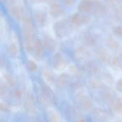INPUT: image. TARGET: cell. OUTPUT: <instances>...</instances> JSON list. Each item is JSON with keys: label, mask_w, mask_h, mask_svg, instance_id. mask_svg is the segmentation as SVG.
Wrapping results in <instances>:
<instances>
[{"label": "cell", "mask_w": 122, "mask_h": 122, "mask_svg": "<svg viewBox=\"0 0 122 122\" xmlns=\"http://www.w3.org/2000/svg\"><path fill=\"white\" fill-rule=\"evenodd\" d=\"M103 97L105 100L107 101H112L115 97L114 96V93L112 91L110 90H107L104 92V94H103Z\"/></svg>", "instance_id": "29"}, {"label": "cell", "mask_w": 122, "mask_h": 122, "mask_svg": "<svg viewBox=\"0 0 122 122\" xmlns=\"http://www.w3.org/2000/svg\"><path fill=\"white\" fill-rule=\"evenodd\" d=\"M41 102L45 106H51L54 99V94L51 88L46 84H43L41 89Z\"/></svg>", "instance_id": "3"}, {"label": "cell", "mask_w": 122, "mask_h": 122, "mask_svg": "<svg viewBox=\"0 0 122 122\" xmlns=\"http://www.w3.org/2000/svg\"><path fill=\"white\" fill-rule=\"evenodd\" d=\"M122 122V121H121V122Z\"/></svg>", "instance_id": "44"}, {"label": "cell", "mask_w": 122, "mask_h": 122, "mask_svg": "<svg viewBox=\"0 0 122 122\" xmlns=\"http://www.w3.org/2000/svg\"><path fill=\"white\" fill-rule=\"evenodd\" d=\"M49 0H33V1L34 2H45V1H48Z\"/></svg>", "instance_id": "42"}, {"label": "cell", "mask_w": 122, "mask_h": 122, "mask_svg": "<svg viewBox=\"0 0 122 122\" xmlns=\"http://www.w3.org/2000/svg\"><path fill=\"white\" fill-rule=\"evenodd\" d=\"M42 45L44 46V47L50 52H53L54 51L56 47H57V43L51 37L46 36L45 37L43 38L42 40Z\"/></svg>", "instance_id": "8"}, {"label": "cell", "mask_w": 122, "mask_h": 122, "mask_svg": "<svg viewBox=\"0 0 122 122\" xmlns=\"http://www.w3.org/2000/svg\"><path fill=\"white\" fill-rule=\"evenodd\" d=\"M18 47L17 45L15 43H11L9 45L8 48H7V52L9 53V55L11 56H15L17 55L18 53Z\"/></svg>", "instance_id": "25"}, {"label": "cell", "mask_w": 122, "mask_h": 122, "mask_svg": "<svg viewBox=\"0 0 122 122\" xmlns=\"http://www.w3.org/2000/svg\"><path fill=\"white\" fill-rule=\"evenodd\" d=\"M79 101H80V105L82 109L84 111H89L92 107V102L89 97L81 96L78 98Z\"/></svg>", "instance_id": "16"}, {"label": "cell", "mask_w": 122, "mask_h": 122, "mask_svg": "<svg viewBox=\"0 0 122 122\" xmlns=\"http://www.w3.org/2000/svg\"><path fill=\"white\" fill-rule=\"evenodd\" d=\"M54 30L58 37L63 38L68 36L72 32V26L68 21L62 19L56 22L54 24Z\"/></svg>", "instance_id": "2"}, {"label": "cell", "mask_w": 122, "mask_h": 122, "mask_svg": "<svg viewBox=\"0 0 122 122\" xmlns=\"http://www.w3.org/2000/svg\"><path fill=\"white\" fill-rule=\"evenodd\" d=\"M24 109L29 114H34L36 111L35 101L31 93H28L24 100Z\"/></svg>", "instance_id": "6"}, {"label": "cell", "mask_w": 122, "mask_h": 122, "mask_svg": "<svg viewBox=\"0 0 122 122\" xmlns=\"http://www.w3.org/2000/svg\"><path fill=\"white\" fill-rule=\"evenodd\" d=\"M16 1H17V0H3V1H4L6 5L9 6H13V5L16 2Z\"/></svg>", "instance_id": "36"}, {"label": "cell", "mask_w": 122, "mask_h": 122, "mask_svg": "<svg viewBox=\"0 0 122 122\" xmlns=\"http://www.w3.org/2000/svg\"><path fill=\"white\" fill-rule=\"evenodd\" d=\"M92 12H93V14L95 17H100L105 13L106 9H105V6L99 2H94L93 4Z\"/></svg>", "instance_id": "14"}, {"label": "cell", "mask_w": 122, "mask_h": 122, "mask_svg": "<svg viewBox=\"0 0 122 122\" xmlns=\"http://www.w3.org/2000/svg\"><path fill=\"white\" fill-rule=\"evenodd\" d=\"M118 58H119V64H120V67L122 68V52L120 53L118 56Z\"/></svg>", "instance_id": "41"}, {"label": "cell", "mask_w": 122, "mask_h": 122, "mask_svg": "<svg viewBox=\"0 0 122 122\" xmlns=\"http://www.w3.org/2000/svg\"><path fill=\"white\" fill-rule=\"evenodd\" d=\"M0 109H1V111H3V112H7L9 110V105L6 103L1 102Z\"/></svg>", "instance_id": "33"}, {"label": "cell", "mask_w": 122, "mask_h": 122, "mask_svg": "<svg viewBox=\"0 0 122 122\" xmlns=\"http://www.w3.org/2000/svg\"><path fill=\"white\" fill-rule=\"evenodd\" d=\"M93 4L92 0H81L78 4V10L83 14H87L92 10Z\"/></svg>", "instance_id": "9"}, {"label": "cell", "mask_w": 122, "mask_h": 122, "mask_svg": "<svg viewBox=\"0 0 122 122\" xmlns=\"http://www.w3.org/2000/svg\"><path fill=\"white\" fill-rule=\"evenodd\" d=\"M49 122H61V118L58 112L54 110H51L49 113Z\"/></svg>", "instance_id": "23"}, {"label": "cell", "mask_w": 122, "mask_h": 122, "mask_svg": "<svg viewBox=\"0 0 122 122\" xmlns=\"http://www.w3.org/2000/svg\"><path fill=\"white\" fill-rule=\"evenodd\" d=\"M0 91H1V96L5 94L6 93V91H7V86L6 84L1 83V87H0Z\"/></svg>", "instance_id": "35"}, {"label": "cell", "mask_w": 122, "mask_h": 122, "mask_svg": "<svg viewBox=\"0 0 122 122\" xmlns=\"http://www.w3.org/2000/svg\"><path fill=\"white\" fill-rule=\"evenodd\" d=\"M113 32L114 33L115 35L122 37V27L118 26V27H114L113 29Z\"/></svg>", "instance_id": "32"}, {"label": "cell", "mask_w": 122, "mask_h": 122, "mask_svg": "<svg viewBox=\"0 0 122 122\" xmlns=\"http://www.w3.org/2000/svg\"><path fill=\"white\" fill-rule=\"evenodd\" d=\"M21 23L24 48L26 52H31L34 42L36 40L34 39V29L31 19L29 16L24 15L21 19Z\"/></svg>", "instance_id": "1"}, {"label": "cell", "mask_w": 122, "mask_h": 122, "mask_svg": "<svg viewBox=\"0 0 122 122\" xmlns=\"http://www.w3.org/2000/svg\"><path fill=\"white\" fill-rule=\"evenodd\" d=\"M10 12L12 15V17L17 19H21L22 17L24 16V9L18 5H13L10 8Z\"/></svg>", "instance_id": "13"}, {"label": "cell", "mask_w": 122, "mask_h": 122, "mask_svg": "<svg viewBox=\"0 0 122 122\" xmlns=\"http://www.w3.org/2000/svg\"><path fill=\"white\" fill-rule=\"evenodd\" d=\"M53 66L56 70H64L66 67V62L59 52L56 53L54 57Z\"/></svg>", "instance_id": "7"}, {"label": "cell", "mask_w": 122, "mask_h": 122, "mask_svg": "<svg viewBox=\"0 0 122 122\" xmlns=\"http://www.w3.org/2000/svg\"><path fill=\"white\" fill-rule=\"evenodd\" d=\"M14 96L17 99H21L22 98V92L19 89H16L14 91Z\"/></svg>", "instance_id": "34"}, {"label": "cell", "mask_w": 122, "mask_h": 122, "mask_svg": "<svg viewBox=\"0 0 122 122\" xmlns=\"http://www.w3.org/2000/svg\"><path fill=\"white\" fill-rule=\"evenodd\" d=\"M82 42L85 46L92 47L95 45V39L91 35H85L82 38Z\"/></svg>", "instance_id": "20"}, {"label": "cell", "mask_w": 122, "mask_h": 122, "mask_svg": "<svg viewBox=\"0 0 122 122\" xmlns=\"http://www.w3.org/2000/svg\"><path fill=\"white\" fill-rule=\"evenodd\" d=\"M96 56L99 60H100L102 63H107L110 58V55H109L107 51L104 49L98 50L96 52Z\"/></svg>", "instance_id": "17"}, {"label": "cell", "mask_w": 122, "mask_h": 122, "mask_svg": "<svg viewBox=\"0 0 122 122\" xmlns=\"http://www.w3.org/2000/svg\"><path fill=\"white\" fill-rule=\"evenodd\" d=\"M107 2L109 3V4H118L122 0H105Z\"/></svg>", "instance_id": "39"}, {"label": "cell", "mask_w": 122, "mask_h": 122, "mask_svg": "<svg viewBox=\"0 0 122 122\" xmlns=\"http://www.w3.org/2000/svg\"><path fill=\"white\" fill-rule=\"evenodd\" d=\"M90 84L93 88H99L102 86V83L99 80H92Z\"/></svg>", "instance_id": "31"}, {"label": "cell", "mask_w": 122, "mask_h": 122, "mask_svg": "<svg viewBox=\"0 0 122 122\" xmlns=\"http://www.w3.org/2000/svg\"><path fill=\"white\" fill-rule=\"evenodd\" d=\"M117 89L119 92L122 93V79H120L118 81V82L117 83Z\"/></svg>", "instance_id": "37"}, {"label": "cell", "mask_w": 122, "mask_h": 122, "mask_svg": "<svg viewBox=\"0 0 122 122\" xmlns=\"http://www.w3.org/2000/svg\"><path fill=\"white\" fill-rule=\"evenodd\" d=\"M26 67L28 68V70L31 72H34L37 70V65L36 63L33 61V60H27L26 62Z\"/></svg>", "instance_id": "28"}, {"label": "cell", "mask_w": 122, "mask_h": 122, "mask_svg": "<svg viewBox=\"0 0 122 122\" xmlns=\"http://www.w3.org/2000/svg\"><path fill=\"white\" fill-rule=\"evenodd\" d=\"M107 64L110 67H112L113 68H119L120 67V64H119V61L118 57L110 56Z\"/></svg>", "instance_id": "24"}, {"label": "cell", "mask_w": 122, "mask_h": 122, "mask_svg": "<svg viewBox=\"0 0 122 122\" xmlns=\"http://www.w3.org/2000/svg\"><path fill=\"white\" fill-rule=\"evenodd\" d=\"M103 81L109 85H112L114 83V78L111 73L108 72H104L102 75Z\"/></svg>", "instance_id": "26"}, {"label": "cell", "mask_w": 122, "mask_h": 122, "mask_svg": "<svg viewBox=\"0 0 122 122\" xmlns=\"http://www.w3.org/2000/svg\"><path fill=\"white\" fill-rule=\"evenodd\" d=\"M49 12L51 15L54 17H59L64 14V11L61 8V6L59 3L56 1H52L50 4Z\"/></svg>", "instance_id": "10"}, {"label": "cell", "mask_w": 122, "mask_h": 122, "mask_svg": "<svg viewBox=\"0 0 122 122\" xmlns=\"http://www.w3.org/2000/svg\"></svg>", "instance_id": "45"}, {"label": "cell", "mask_w": 122, "mask_h": 122, "mask_svg": "<svg viewBox=\"0 0 122 122\" xmlns=\"http://www.w3.org/2000/svg\"><path fill=\"white\" fill-rule=\"evenodd\" d=\"M112 111L118 115L122 114V99L120 97H115L111 101Z\"/></svg>", "instance_id": "11"}, {"label": "cell", "mask_w": 122, "mask_h": 122, "mask_svg": "<svg viewBox=\"0 0 122 122\" xmlns=\"http://www.w3.org/2000/svg\"><path fill=\"white\" fill-rule=\"evenodd\" d=\"M85 70L89 72L90 74L95 75L99 73V66L94 62H88L85 64Z\"/></svg>", "instance_id": "19"}, {"label": "cell", "mask_w": 122, "mask_h": 122, "mask_svg": "<svg viewBox=\"0 0 122 122\" xmlns=\"http://www.w3.org/2000/svg\"><path fill=\"white\" fill-rule=\"evenodd\" d=\"M35 20L39 27H44L46 23V16L43 13H37L35 14Z\"/></svg>", "instance_id": "22"}, {"label": "cell", "mask_w": 122, "mask_h": 122, "mask_svg": "<svg viewBox=\"0 0 122 122\" xmlns=\"http://www.w3.org/2000/svg\"><path fill=\"white\" fill-rule=\"evenodd\" d=\"M43 48H44V46L42 45V42L39 40H35L31 52H33V55L34 57H36V58H39L43 54Z\"/></svg>", "instance_id": "12"}, {"label": "cell", "mask_w": 122, "mask_h": 122, "mask_svg": "<svg viewBox=\"0 0 122 122\" xmlns=\"http://www.w3.org/2000/svg\"><path fill=\"white\" fill-rule=\"evenodd\" d=\"M92 114L94 117L99 122H106L108 119L107 113L104 110H102L101 109H95L92 111Z\"/></svg>", "instance_id": "15"}, {"label": "cell", "mask_w": 122, "mask_h": 122, "mask_svg": "<svg viewBox=\"0 0 122 122\" xmlns=\"http://www.w3.org/2000/svg\"><path fill=\"white\" fill-rule=\"evenodd\" d=\"M43 76L45 79V81H46L48 83H55V78L54 76L52 75V73H51L48 70H45L43 73Z\"/></svg>", "instance_id": "27"}, {"label": "cell", "mask_w": 122, "mask_h": 122, "mask_svg": "<svg viewBox=\"0 0 122 122\" xmlns=\"http://www.w3.org/2000/svg\"><path fill=\"white\" fill-rule=\"evenodd\" d=\"M62 1L66 6H71L73 4H74V2L76 1V0H62Z\"/></svg>", "instance_id": "38"}, {"label": "cell", "mask_w": 122, "mask_h": 122, "mask_svg": "<svg viewBox=\"0 0 122 122\" xmlns=\"http://www.w3.org/2000/svg\"><path fill=\"white\" fill-rule=\"evenodd\" d=\"M76 122H86V120H84V119H80L77 120Z\"/></svg>", "instance_id": "43"}, {"label": "cell", "mask_w": 122, "mask_h": 122, "mask_svg": "<svg viewBox=\"0 0 122 122\" xmlns=\"http://www.w3.org/2000/svg\"><path fill=\"white\" fill-rule=\"evenodd\" d=\"M117 14L119 17H122V7H120L119 9H118V10L117 11Z\"/></svg>", "instance_id": "40"}, {"label": "cell", "mask_w": 122, "mask_h": 122, "mask_svg": "<svg viewBox=\"0 0 122 122\" xmlns=\"http://www.w3.org/2000/svg\"><path fill=\"white\" fill-rule=\"evenodd\" d=\"M71 22L76 26H83L90 22V17L83 13H76L71 17Z\"/></svg>", "instance_id": "4"}, {"label": "cell", "mask_w": 122, "mask_h": 122, "mask_svg": "<svg viewBox=\"0 0 122 122\" xmlns=\"http://www.w3.org/2000/svg\"><path fill=\"white\" fill-rule=\"evenodd\" d=\"M68 81H69L68 75L66 73H62L58 77V78L56 81V86L58 88H62L66 85Z\"/></svg>", "instance_id": "18"}, {"label": "cell", "mask_w": 122, "mask_h": 122, "mask_svg": "<svg viewBox=\"0 0 122 122\" xmlns=\"http://www.w3.org/2000/svg\"><path fill=\"white\" fill-rule=\"evenodd\" d=\"M5 80L6 81L7 86H10V87H13L15 84V81L13 78V77L11 75H6L5 76Z\"/></svg>", "instance_id": "30"}, {"label": "cell", "mask_w": 122, "mask_h": 122, "mask_svg": "<svg viewBox=\"0 0 122 122\" xmlns=\"http://www.w3.org/2000/svg\"><path fill=\"white\" fill-rule=\"evenodd\" d=\"M106 44H107V46L112 50H117L119 47V42L112 37H109L107 38L106 41Z\"/></svg>", "instance_id": "21"}, {"label": "cell", "mask_w": 122, "mask_h": 122, "mask_svg": "<svg viewBox=\"0 0 122 122\" xmlns=\"http://www.w3.org/2000/svg\"><path fill=\"white\" fill-rule=\"evenodd\" d=\"M90 56L89 52L84 47H78L73 52V58L76 62H83Z\"/></svg>", "instance_id": "5"}]
</instances>
